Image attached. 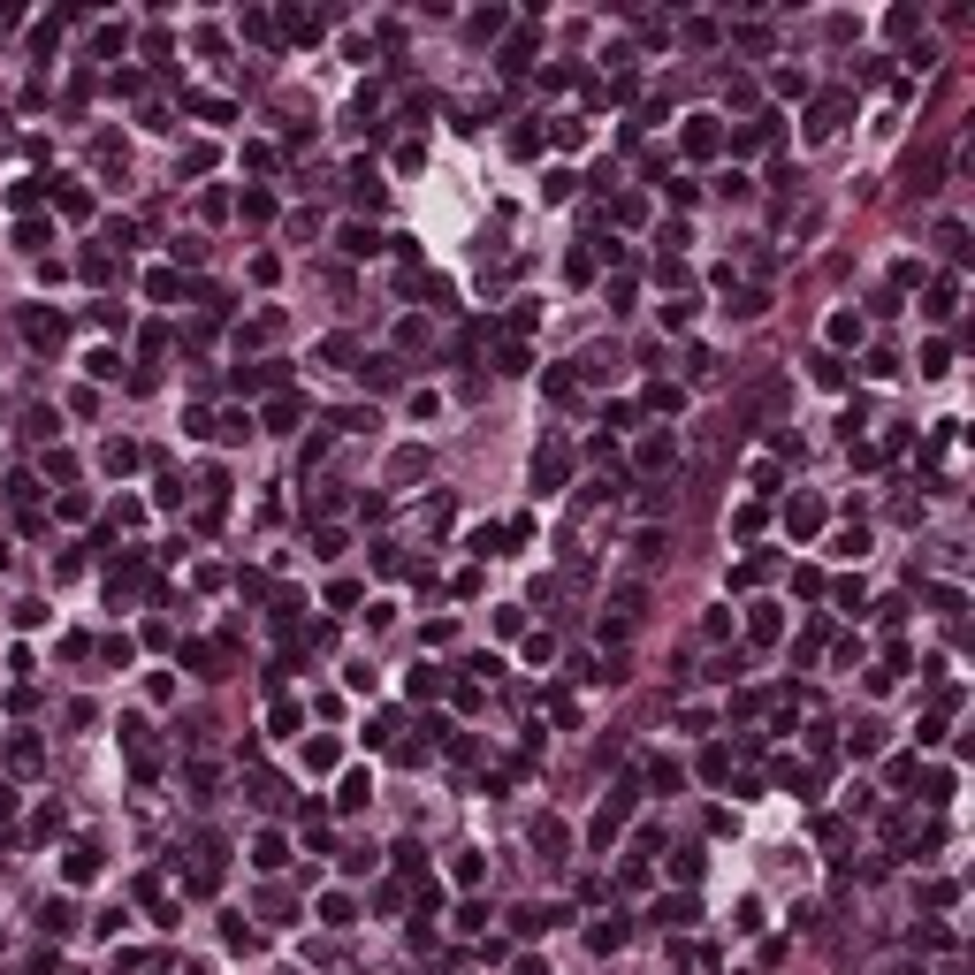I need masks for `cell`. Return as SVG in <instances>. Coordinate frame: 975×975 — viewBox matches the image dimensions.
<instances>
[{"label": "cell", "mask_w": 975, "mask_h": 975, "mask_svg": "<svg viewBox=\"0 0 975 975\" xmlns=\"http://www.w3.org/2000/svg\"><path fill=\"white\" fill-rule=\"evenodd\" d=\"M176 168H183V176H206V168H213V145H206V138H191Z\"/></svg>", "instance_id": "32"}, {"label": "cell", "mask_w": 975, "mask_h": 975, "mask_svg": "<svg viewBox=\"0 0 975 975\" xmlns=\"http://www.w3.org/2000/svg\"><path fill=\"white\" fill-rule=\"evenodd\" d=\"M922 313H929V320H952V313H960V275H938L929 297H922Z\"/></svg>", "instance_id": "8"}, {"label": "cell", "mask_w": 975, "mask_h": 975, "mask_svg": "<svg viewBox=\"0 0 975 975\" xmlns=\"http://www.w3.org/2000/svg\"><path fill=\"white\" fill-rule=\"evenodd\" d=\"M297 411H306V397H290V389H283V397L259 411V427H275V435H283V427H297Z\"/></svg>", "instance_id": "18"}, {"label": "cell", "mask_w": 975, "mask_h": 975, "mask_svg": "<svg viewBox=\"0 0 975 975\" xmlns=\"http://www.w3.org/2000/svg\"><path fill=\"white\" fill-rule=\"evenodd\" d=\"M777 633H785V617H777L770 602H754V610H747V640H754V648H770Z\"/></svg>", "instance_id": "13"}, {"label": "cell", "mask_w": 975, "mask_h": 975, "mask_svg": "<svg viewBox=\"0 0 975 975\" xmlns=\"http://www.w3.org/2000/svg\"><path fill=\"white\" fill-rule=\"evenodd\" d=\"M922 800H929V808H945V800H952V770H922Z\"/></svg>", "instance_id": "36"}, {"label": "cell", "mask_w": 975, "mask_h": 975, "mask_svg": "<svg viewBox=\"0 0 975 975\" xmlns=\"http://www.w3.org/2000/svg\"><path fill=\"white\" fill-rule=\"evenodd\" d=\"M679 145H686V153H693V161H709V153H724V122H717V115H686V138H679Z\"/></svg>", "instance_id": "4"}, {"label": "cell", "mask_w": 975, "mask_h": 975, "mask_svg": "<svg viewBox=\"0 0 975 975\" xmlns=\"http://www.w3.org/2000/svg\"><path fill=\"white\" fill-rule=\"evenodd\" d=\"M153 503H161V511H176V503H183V481H176L168 465H161V481H153Z\"/></svg>", "instance_id": "43"}, {"label": "cell", "mask_w": 975, "mask_h": 975, "mask_svg": "<svg viewBox=\"0 0 975 975\" xmlns=\"http://www.w3.org/2000/svg\"><path fill=\"white\" fill-rule=\"evenodd\" d=\"M191 115H206V122H229V99H213V92H191Z\"/></svg>", "instance_id": "46"}, {"label": "cell", "mask_w": 975, "mask_h": 975, "mask_svg": "<svg viewBox=\"0 0 975 975\" xmlns=\"http://www.w3.org/2000/svg\"><path fill=\"white\" fill-rule=\"evenodd\" d=\"M24 336L38 343V351H61V343H69V320L47 313V306H31V313H24Z\"/></svg>", "instance_id": "6"}, {"label": "cell", "mask_w": 975, "mask_h": 975, "mask_svg": "<svg viewBox=\"0 0 975 975\" xmlns=\"http://www.w3.org/2000/svg\"><path fill=\"white\" fill-rule=\"evenodd\" d=\"M815 381H823V389H846V366H838L831 351H823V358H815Z\"/></svg>", "instance_id": "55"}, {"label": "cell", "mask_w": 975, "mask_h": 975, "mask_svg": "<svg viewBox=\"0 0 975 975\" xmlns=\"http://www.w3.org/2000/svg\"><path fill=\"white\" fill-rule=\"evenodd\" d=\"M145 290H153L161 306H168V297H183V283H176V267H153V275H145Z\"/></svg>", "instance_id": "42"}, {"label": "cell", "mask_w": 975, "mask_h": 975, "mask_svg": "<svg viewBox=\"0 0 975 975\" xmlns=\"http://www.w3.org/2000/svg\"><path fill=\"white\" fill-rule=\"evenodd\" d=\"M815 526H823V503H815V495H793V503H785V534H793V541H808Z\"/></svg>", "instance_id": "10"}, {"label": "cell", "mask_w": 975, "mask_h": 975, "mask_svg": "<svg viewBox=\"0 0 975 975\" xmlns=\"http://www.w3.org/2000/svg\"><path fill=\"white\" fill-rule=\"evenodd\" d=\"M625 938H633V922H617V915H610V922H595V929H587V945H595V952H617Z\"/></svg>", "instance_id": "24"}, {"label": "cell", "mask_w": 975, "mask_h": 975, "mask_svg": "<svg viewBox=\"0 0 975 975\" xmlns=\"http://www.w3.org/2000/svg\"><path fill=\"white\" fill-rule=\"evenodd\" d=\"M565 481H572V450L565 442H541L534 450V495H556Z\"/></svg>", "instance_id": "2"}, {"label": "cell", "mask_w": 975, "mask_h": 975, "mask_svg": "<svg viewBox=\"0 0 975 975\" xmlns=\"http://www.w3.org/2000/svg\"><path fill=\"white\" fill-rule=\"evenodd\" d=\"M336 754H343L336 740H306V770H336Z\"/></svg>", "instance_id": "44"}, {"label": "cell", "mask_w": 975, "mask_h": 975, "mask_svg": "<svg viewBox=\"0 0 975 975\" xmlns=\"http://www.w3.org/2000/svg\"><path fill=\"white\" fill-rule=\"evenodd\" d=\"M648 411H656V420H679V411H686V389H679V381H656V389H648Z\"/></svg>", "instance_id": "17"}, {"label": "cell", "mask_w": 975, "mask_h": 975, "mask_svg": "<svg viewBox=\"0 0 975 975\" xmlns=\"http://www.w3.org/2000/svg\"><path fill=\"white\" fill-rule=\"evenodd\" d=\"M938 244H945L952 267H968V229H960V222H945V229H938Z\"/></svg>", "instance_id": "33"}, {"label": "cell", "mask_w": 975, "mask_h": 975, "mask_svg": "<svg viewBox=\"0 0 975 975\" xmlns=\"http://www.w3.org/2000/svg\"><path fill=\"white\" fill-rule=\"evenodd\" d=\"M183 670H199V679H222V670H229V648H222V640H183Z\"/></svg>", "instance_id": "7"}, {"label": "cell", "mask_w": 975, "mask_h": 975, "mask_svg": "<svg viewBox=\"0 0 975 975\" xmlns=\"http://www.w3.org/2000/svg\"><path fill=\"white\" fill-rule=\"evenodd\" d=\"M366 800H374V777H366V770H351V777L336 785V808L351 815V808H366Z\"/></svg>", "instance_id": "20"}, {"label": "cell", "mask_w": 975, "mask_h": 975, "mask_svg": "<svg viewBox=\"0 0 975 975\" xmlns=\"http://www.w3.org/2000/svg\"><path fill=\"white\" fill-rule=\"evenodd\" d=\"M38 762H47V747H38L31 731H8V770H16V777H31Z\"/></svg>", "instance_id": "11"}, {"label": "cell", "mask_w": 975, "mask_h": 975, "mask_svg": "<svg viewBox=\"0 0 975 975\" xmlns=\"http://www.w3.org/2000/svg\"><path fill=\"white\" fill-rule=\"evenodd\" d=\"M213 435H222V442H244V435H252V411H222V420H213Z\"/></svg>", "instance_id": "38"}, {"label": "cell", "mask_w": 975, "mask_h": 975, "mask_svg": "<svg viewBox=\"0 0 975 975\" xmlns=\"http://www.w3.org/2000/svg\"><path fill=\"white\" fill-rule=\"evenodd\" d=\"M336 244H343V252H351V259H374V252L389 244V236H374V229H366V222H351V229H343V236H336Z\"/></svg>", "instance_id": "21"}, {"label": "cell", "mask_w": 975, "mask_h": 975, "mask_svg": "<svg viewBox=\"0 0 975 975\" xmlns=\"http://www.w3.org/2000/svg\"><path fill=\"white\" fill-rule=\"evenodd\" d=\"M450 876H458V884H481L488 861H481V854H458V861H450Z\"/></svg>", "instance_id": "52"}, {"label": "cell", "mask_w": 975, "mask_h": 975, "mask_svg": "<svg viewBox=\"0 0 975 975\" xmlns=\"http://www.w3.org/2000/svg\"><path fill=\"white\" fill-rule=\"evenodd\" d=\"M534 846L549 854V861H565V823H556V815H549V823H534Z\"/></svg>", "instance_id": "30"}, {"label": "cell", "mask_w": 975, "mask_h": 975, "mask_svg": "<svg viewBox=\"0 0 975 975\" xmlns=\"http://www.w3.org/2000/svg\"><path fill=\"white\" fill-rule=\"evenodd\" d=\"M869 374H876V381L899 374V351H892V343H876V351H869Z\"/></svg>", "instance_id": "49"}, {"label": "cell", "mask_w": 975, "mask_h": 975, "mask_svg": "<svg viewBox=\"0 0 975 975\" xmlns=\"http://www.w3.org/2000/svg\"><path fill=\"white\" fill-rule=\"evenodd\" d=\"M526 366H534L526 343H503V351H495V374H526Z\"/></svg>", "instance_id": "45"}, {"label": "cell", "mask_w": 975, "mask_h": 975, "mask_svg": "<svg viewBox=\"0 0 975 975\" xmlns=\"http://www.w3.org/2000/svg\"><path fill=\"white\" fill-rule=\"evenodd\" d=\"M252 861H259V869H267V876L283 869V861H290V846H283V831H259V838H252Z\"/></svg>", "instance_id": "16"}, {"label": "cell", "mask_w": 975, "mask_h": 975, "mask_svg": "<svg viewBox=\"0 0 975 975\" xmlns=\"http://www.w3.org/2000/svg\"><path fill=\"white\" fill-rule=\"evenodd\" d=\"M526 61H534V31H518L511 47H503V77H518V69H526Z\"/></svg>", "instance_id": "34"}, {"label": "cell", "mask_w": 975, "mask_h": 975, "mask_svg": "<svg viewBox=\"0 0 975 975\" xmlns=\"http://www.w3.org/2000/svg\"><path fill=\"white\" fill-rule=\"evenodd\" d=\"M404 693H411V701H427V693H442V670H435V663H411Z\"/></svg>", "instance_id": "25"}, {"label": "cell", "mask_w": 975, "mask_h": 975, "mask_svg": "<svg viewBox=\"0 0 975 975\" xmlns=\"http://www.w3.org/2000/svg\"><path fill=\"white\" fill-rule=\"evenodd\" d=\"M762 518H770L762 503H740V511H731V534H762Z\"/></svg>", "instance_id": "50"}, {"label": "cell", "mask_w": 975, "mask_h": 975, "mask_svg": "<svg viewBox=\"0 0 975 975\" xmlns=\"http://www.w3.org/2000/svg\"><path fill=\"white\" fill-rule=\"evenodd\" d=\"M61 876H69V884H92V876H99V854H92V846H77L69 861H61Z\"/></svg>", "instance_id": "29"}, {"label": "cell", "mask_w": 975, "mask_h": 975, "mask_svg": "<svg viewBox=\"0 0 975 975\" xmlns=\"http://www.w3.org/2000/svg\"><path fill=\"white\" fill-rule=\"evenodd\" d=\"M693 915H701V907H693V899H686V892H679V899H663V907H656V922H670V929H686V922H693Z\"/></svg>", "instance_id": "37"}, {"label": "cell", "mask_w": 975, "mask_h": 975, "mask_svg": "<svg viewBox=\"0 0 975 975\" xmlns=\"http://www.w3.org/2000/svg\"><path fill=\"white\" fill-rule=\"evenodd\" d=\"M754 579H770V556H740L731 565V587H754Z\"/></svg>", "instance_id": "40"}, {"label": "cell", "mask_w": 975, "mask_h": 975, "mask_svg": "<svg viewBox=\"0 0 975 975\" xmlns=\"http://www.w3.org/2000/svg\"><path fill=\"white\" fill-rule=\"evenodd\" d=\"M420 472H427V450H420V442H404L397 458H389V481H397V488H404V481H420Z\"/></svg>", "instance_id": "19"}, {"label": "cell", "mask_w": 975, "mask_h": 975, "mask_svg": "<svg viewBox=\"0 0 975 975\" xmlns=\"http://www.w3.org/2000/svg\"><path fill=\"white\" fill-rule=\"evenodd\" d=\"M572 389H579V374H565V366L541 374V397H549V404H572Z\"/></svg>", "instance_id": "26"}, {"label": "cell", "mask_w": 975, "mask_h": 975, "mask_svg": "<svg viewBox=\"0 0 975 975\" xmlns=\"http://www.w3.org/2000/svg\"><path fill=\"white\" fill-rule=\"evenodd\" d=\"M861 336H869V328H861V313H831V343H838V351L861 343Z\"/></svg>", "instance_id": "35"}, {"label": "cell", "mask_w": 975, "mask_h": 975, "mask_svg": "<svg viewBox=\"0 0 975 975\" xmlns=\"http://www.w3.org/2000/svg\"><path fill=\"white\" fill-rule=\"evenodd\" d=\"M320 922H328V929H351V922H358V899H351V892H320Z\"/></svg>", "instance_id": "15"}, {"label": "cell", "mask_w": 975, "mask_h": 975, "mask_svg": "<svg viewBox=\"0 0 975 975\" xmlns=\"http://www.w3.org/2000/svg\"><path fill=\"white\" fill-rule=\"evenodd\" d=\"M938 176H945V153H938V145L907 153V183H915V191H938Z\"/></svg>", "instance_id": "9"}, {"label": "cell", "mask_w": 975, "mask_h": 975, "mask_svg": "<svg viewBox=\"0 0 975 975\" xmlns=\"http://www.w3.org/2000/svg\"><path fill=\"white\" fill-rule=\"evenodd\" d=\"M351 374H358L366 389H397V381H404V366H397V358H358Z\"/></svg>", "instance_id": "14"}, {"label": "cell", "mask_w": 975, "mask_h": 975, "mask_svg": "<svg viewBox=\"0 0 975 975\" xmlns=\"http://www.w3.org/2000/svg\"><path fill=\"white\" fill-rule=\"evenodd\" d=\"M283 31L297 38V47H313V38H320V16H313V8H290V16H283Z\"/></svg>", "instance_id": "28"}, {"label": "cell", "mask_w": 975, "mask_h": 975, "mask_svg": "<svg viewBox=\"0 0 975 975\" xmlns=\"http://www.w3.org/2000/svg\"><path fill=\"white\" fill-rule=\"evenodd\" d=\"M236 389H283V366H275V358H267V366H244Z\"/></svg>", "instance_id": "31"}, {"label": "cell", "mask_w": 975, "mask_h": 975, "mask_svg": "<svg viewBox=\"0 0 975 975\" xmlns=\"http://www.w3.org/2000/svg\"><path fill=\"white\" fill-rule=\"evenodd\" d=\"M670 465H679V442H670V435H640V442H633V472H648V481H663Z\"/></svg>", "instance_id": "3"}, {"label": "cell", "mask_w": 975, "mask_h": 975, "mask_svg": "<svg viewBox=\"0 0 975 975\" xmlns=\"http://www.w3.org/2000/svg\"><path fill=\"white\" fill-rule=\"evenodd\" d=\"M633 808H640V785L625 777V785H610V800H602V815L587 823V838H595V854H610L617 846V831L633 823Z\"/></svg>", "instance_id": "1"}, {"label": "cell", "mask_w": 975, "mask_h": 975, "mask_svg": "<svg viewBox=\"0 0 975 975\" xmlns=\"http://www.w3.org/2000/svg\"><path fill=\"white\" fill-rule=\"evenodd\" d=\"M84 374H92V381H115L122 358H115V351H92V358H84Z\"/></svg>", "instance_id": "48"}, {"label": "cell", "mask_w": 975, "mask_h": 975, "mask_svg": "<svg viewBox=\"0 0 975 975\" xmlns=\"http://www.w3.org/2000/svg\"><path fill=\"white\" fill-rule=\"evenodd\" d=\"M701 679H709V686H731V679H740V656H717V663L701 670Z\"/></svg>", "instance_id": "56"}, {"label": "cell", "mask_w": 975, "mask_h": 975, "mask_svg": "<svg viewBox=\"0 0 975 975\" xmlns=\"http://www.w3.org/2000/svg\"><path fill=\"white\" fill-rule=\"evenodd\" d=\"M701 777H709V785H724V777H731V754L709 747V754H701Z\"/></svg>", "instance_id": "51"}, {"label": "cell", "mask_w": 975, "mask_h": 975, "mask_svg": "<svg viewBox=\"0 0 975 975\" xmlns=\"http://www.w3.org/2000/svg\"><path fill=\"white\" fill-rule=\"evenodd\" d=\"M656 313H663V328H686V320H693V297H663Z\"/></svg>", "instance_id": "47"}, {"label": "cell", "mask_w": 975, "mask_h": 975, "mask_svg": "<svg viewBox=\"0 0 975 975\" xmlns=\"http://www.w3.org/2000/svg\"><path fill=\"white\" fill-rule=\"evenodd\" d=\"M38 922H47V938H69V929H77V907H69V899H47V915H38Z\"/></svg>", "instance_id": "27"}, {"label": "cell", "mask_w": 975, "mask_h": 975, "mask_svg": "<svg viewBox=\"0 0 975 975\" xmlns=\"http://www.w3.org/2000/svg\"><path fill=\"white\" fill-rule=\"evenodd\" d=\"M0 823H16V785H0Z\"/></svg>", "instance_id": "58"}, {"label": "cell", "mask_w": 975, "mask_h": 975, "mask_svg": "<svg viewBox=\"0 0 975 975\" xmlns=\"http://www.w3.org/2000/svg\"><path fill=\"white\" fill-rule=\"evenodd\" d=\"M731 313H740V320H762V313H770V290H740V306H731Z\"/></svg>", "instance_id": "54"}, {"label": "cell", "mask_w": 975, "mask_h": 975, "mask_svg": "<svg viewBox=\"0 0 975 975\" xmlns=\"http://www.w3.org/2000/svg\"><path fill=\"white\" fill-rule=\"evenodd\" d=\"M922 374H929V381L952 374V343H922Z\"/></svg>", "instance_id": "39"}, {"label": "cell", "mask_w": 975, "mask_h": 975, "mask_svg": "<svg viewBox=\"0 0 975 975\" xmlns=\"http://www.w3.org/2000/svg\"><path fill=\"white\" fill-rule=\"evenodd\" d=\"M556 915H565V907H511V938H541Z\"/></svg>", "instance_id": "12"}, {"label": "cell", "mask_w": 975, "mask_h": 975, "mask_svg": "<svg viewBox=\"0 0 975 975\" xmlns=\"http://www.w3.org/2000/svg\"><path fill=\"white\" fill-rule=\"evenodd\" d=\"M99 465H107V472H115V481H122V472H130V465H138V442H130V435H115V442H107V450H99Z\"/></svg>", "instance_id": "23"}, {"label": "cell", "mask_w": 975, "mask_h": 975, "mask_svg": "<svg viewBox=\"0 0 975 975\" xmlns=\"http://www.w3.org/2000/svg\"><path fill=\"white\" fill-rule=\"evenodd\" d=\"M884 31H892V38H915V31H922V8H892V16H884Z\"/></svg>", "instance_id": "41"}, {"label": "cell", "mask_w": 975, "mask_h": 975, "mask_svg": "<svg viewBox=\"0 0 975 975\" xmlns=\"http://www.w3.org/2000/svg\"><path fill=\"white\" fill-rule=\"evenodd\" d=\"M8 503H24V511L38 503V481H31V472H16V481H8Z\"/></svg>", "instance_id": "57"}, {"label": "cell", "mask_w": 975, "mask_h": 975, "mask_svg": "<svg viewBox=\"0 0 975 975\" xmlns=\"http://www.w3.org/2000/svg\"><path fill=\"white\" fill-rule=\"evenodd\" d=\"M229 945H236V952H259V945H267V929H252V922H229Z\"/></svg>", "instance_id": "53"}, {"label": "cell", "mask_w": 975, "mask_h": 975, "mask_svg": "<svg viewBox=\"0 0 975 975\" xmlns=\"http://www.w3.org/2000/svg\"><path fill=\"white\" fill-rule=\"evenodd\" d=\"M838 122H846V92H823V99L808 107V138H815V145H831V138H838Z\"/></svg>", "instance_id": "5"}, {"label": "cell", "mask_w": 975, "mask_h": 975, "mask_svg": "<svg viewBox=\"0 0 975 975\" xmlns=\"http://www.w3.org/2000/svg\"><path fill=\"white\" fill-rule=\"evenodd\" d=\"M92 161L107 168V176H130V145H122V138H99V145H92Z\"/></svg>", "instance_id": "22"}]
</instances>
